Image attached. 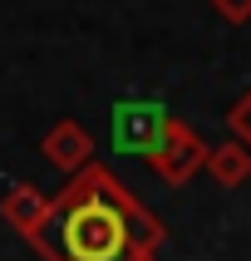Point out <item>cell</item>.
<instances>
[{"label": "cell", "mask_w": 251, "mask_h": 261, "mask_svg": "<svg viewBox=\"0 0 251 261\" xmlns=\"http://www.w3.org/2000/svg\"><path fill=\"white\" fill-rule=\"evenodd\" d=\"M168 242L153 212L118 182L114 168L89 163L54 197V222L35 242L40 261H158Z\"/></svg>", "instance_id": "cell-1"}, {"label": "cell", "mask_w": 251, "mask_h": 261, "mask_svg": "<svg viewBox=\"0 0 251 261\" xmlns=\"http://www.w3.org/2000/svg\"><path fill=\"white\" fill-rule=\"evenodd\" d=\"M0 217H5V227H10L15 237H25L30 247H35V242L49 232V222H54V197L40 192L35 182H15V188H5V197H0Z\"/></svg>", "instance_id": "cell-4"}, {"label": "cell", "mask_w": 251, "mask_h": 261, "mask_svg": "<svg viewBox=\"0 0 251 261\" xmlns=\"http://www.w3.org/2000/svg\"><path fill=\"white\" fill-rule=\"evenodd\" d=\"M40 153L54 163L64 177H74V173H84L89 163H94V138H89L84 123L59 118V123H49V133L40 138Z\"/></svg>", "instance_id": "cell-5"}, {"label": "cell", "mask_w": 251, "mask_h": 261, "mask_svg": "<svg viewBox=\"0 0 251 261\" xmlns=\"http://www.w3.org/2000/svg\"><path fill=\"white\" fill-rule=\"evenodd\" d=\"M173 128V114L158 99H118L114 103V148L133 158H153Z\"/></svg>", "instance_id": "cell-2"}, {"label": "cell", "mask_w": 251, "mask_h": 261, "mask_svg": "<svg viewBox=\"0 0 251 261\" xmlns=\"http://www.w3.org/2000/svg\"><path fill=\"white\" fill-rule=\"evenodd\" d=\"M207 5H212L227 25H246L251 20V0H207Z\"/></svg>", "instance_id": "cell-8"}, {"label": "cell", "mask_w": 251, "mask_h": 261, "mask_svg": "<svg viewBox=\"0 0 251 261\" xmlns=\"http://www.w3.org/2000/svg\"><path fill=\"white\" fill-rule=\"evenodd\" d=\"M207 173L217 177L221 188H241V182L251 177V148H241L236 138L217 143L212 153H207Z\"/></svg>", "instance_id": "cell-6"}, {"label": "cell", "mask_w": 251, "mask_h": 261, "mask_svg": "<svg viewBox=\"0 0 251 261\" xmlns=\"http://www.w3.org/2000/svg\"><path fill=\"white\" fill-rule=\"evenodd\" d=\"M227 128H232V138H236L241 148H251V89L232 103V109H227Z\"/></svg>", "instance_id": "cell-7"}, {"label": "cell", "mask_w": 251, "mask_h": 261, "mask_svg": "<svg viewBox=\"0 0 251 261\" xmlns=\"http://www.w3.org/2000/svg\"><path fill=\"white\" fill-rule=\"evenodd\" d=\"M207 153H212V148H207L202 133L192 128V123H182V118H173V128H168L162 148L148 158V168H153L168 188H182L187 177H197L207 168Z\"/></svg>", "instance_id": "cell-3"}]
</instances>
